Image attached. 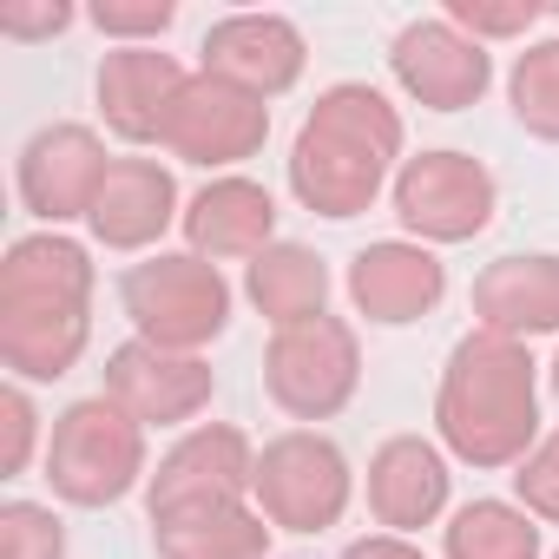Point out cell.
<instances>
[{"instance_id": "obj_1", "label": "cell", "mask_w": 559, "mask_h": 559, "mask_svg": "<svg viewBox=\"0 0 559 559\" xmlns=\"http://www.w3.org/2000/svg\"><path fill=\"white\" fill-rule=\"evenodd\" d=\"M395 152V112L369 86H336L297 139V191L323 217H356Z\"/></svg>"}, {"instance_id": "obj_2", "label": "cell", "mask_w": 559, "mask_h": 559, "mask_svg": "<svg viewBox=\"0 0 559 559\" xmlns=\"http://www.w3.org/2000/svg\"><path fill=\"white\" fill-rule=\"evenodd\" d=\"M441 428L480 467L513 461L533 441V362L507 336H467L448 362Z\"/></svg>"}, {"instance_id": "obj_3", "label": "cell", "mask_w": 559, "mask_h": 559, "mask_svg": "<svg viewBox=\"0 0 559 559\" xmlns=\"http://www.w3.org/2000/svg\"><path fill=\"white\" fill-rule=\"evenodd\" d=\"M139 467H145L139 461V421L106 395L67 408L53 441H47V480L80 507H106V500L132 493Z\"/></svg>"}, {"instance_id": "obj_4", "label": "cell", "mask_w": 559, "mask_h": 559, "mask_svg": "<svg viewBox=\"0 0 559 559\" xmlns=\"http://www.w3.org/2000/svg\"><path fill=\"white\" fill-rule=\"evenodd\" d=\"M119 290L145 330V343H158V349H191V343L217 336L230 317V290L204 257H145L126 270Z\"/></svg>"}, {"instance_id": "obj_5", "label": "cell", "mask_w": 559, "mask_h": 559, "mask_svg": "<svg viewBox=\"0 0 559 559\" xmlns=\"http://www.w3.org/2000/svg\"><path fill=\"white\" fill-rule=\"evenodd\" d=\"M257 500L276 526H297V533L330 526L349 500V467H343L336 441H323V435L270 441L263 461H257Z\"/></svg>"}, {"instance_id": "obj_6", "label": "cell", "mask_w": 559, "mask_h": 559, "mask_svg": "<svg viewBox=\"0 0 559 559\" xmlns=\"http://www.w3.org/2000/svg\"><path fill=\"white\" fill-rule=\"evenodd\" d=\"M349 389H356V343H349L343 323L317 317V323H297V330L276 336V349H270V395L290 415L317 421V415L343 408Z\"/></svg>"}, {"instance_id": "obj_7", "label": "cell", "mask_w": 559, "mask_h": 559, "mask_svg": "<svg viewBox=\"0 0 559 559\" xmlns=\"http://www.w3.org/2000/svg\"><path fill=\"white\" fill-rule=\"evenodd\" d=\"M395 211L421 237H474L493 217V178L461 152H421L395 185Z\"/></svg>"}, {"instance_id": "obj_8", "label": "cell", "mask_w": 559, "mask_h": 559, "mask_svg": "<svg viewBox=\"0 0 559 559\" xmlns=\"http://www.w3.org/2000/svg\"><path fill=\"white\" fill-rule=\"evenodd\" d=\"M257 487V467H250V448L243 435L230 428H198L191 441H178L152 480V513L171 520V513H204V507H237V493Z\"/></svg>"}, {"instance_id": "obj_9", "label": "cell", "mask_w": 559, "mask_h": 559, "mask_svg": "<svg viewBox=\"0 0 559 559\" xmlns=\"http://www.w3.org/2000/svg\"><path fill=\"white\" fill-rule=\"evenodd\" d=\"M106 171H112V165L99 158L93 132H80V126H53V132H40V139L21 152V198H27L34 217H53V224H60V217L93 211Z\"/></svg>"}, {"instance_id": "obj_10", "label": "cell", "mask_w": 559, "mask_h": 559, "mask_svg": "<svg viewBox=\"0 0 559 559\" xmlns=\"http://www.w3.org/2000/svg\"><path fill=\"white\" fill-rule=\"evenodd\" d=\"M263 126H270L263 106H257L250 93H237V86L217 80V86H185V93H178L165 139H171L191 165H237V158L257 152Z\"/></svg>"}, {"instance_id": "obj_11", "label": "cell", "mask_w": 559, "mask_h": 559, "mask_svg": "<svg viewBox=\"0 0 559 559\" xmlns=\"http://www.w3.org/2000/svg\"><path fill=\"white\" fill-rule=\"evenodd\" d=\"M204 67L224 80V86H237V93H276V86H290L297 80V67H304V40H297V27L290 21H257V14H243V21H224V27H211V40H204Z\"/></svg>"}, {"instance_id": "obj_12", "label": "cell", "mask_w": 559, "mask_h": 559, "mask_svg": "<svg viewBox=\"0 0 559 559\" xmlns=\"http://www.w3.org/2000/svg\"><path fill=\"white\" fill-rule=\"evenodd\" d=\"M211 376L204 362L178 356V349H158V343H132L112 356V402L132 415V421H185L198 402H204Z\"/></svg>"}, {"instance_id": "obj_13", "label": "cell", "mask_w": 559, "mask_h": 559, "mask_svg": "<svg viewBox=\"0 0 559 559\" xmlns=\"http://www.w3.org/2000/svg\"><path fill=\"white\" fill-rule=\"evenodd\" d=\"M349 290H356V304H362L369 323H415L421 310L441 304L448 276H441V263H435L428 250H415V243H376V250L356 257Z\"/></svg>"}, {"instance_id": "obj_14", "label": "cell", "mask_w": 559, "mask_h": 559, "mask_svg": "<svg viewBox=\"0 0 559 559\" xmlns=\"http://www.w3.org/2000/svg\"><path fill=\"white\" fill-rule=\"evenodd\" d=\"M0 356L14 382H53L86 349V310L80 304H0Z\"/></svg>"}, {"instance_id": "obj_15", "label": "cell", "mask_w": 559, "mask_h": 559, "mask_svg": "<svg viewBox=\"0 0 559 559\" xmlns=\"http://www.w3.org/2000/svg\"><path fill=\"white\" fill-rule=\"evenodd\" d=\"M395 73L408 80L415 99H428L435 112H461L480 86H487V53L448 27H408L395 47Z\"/></svg>"}, {"instance_id": "obj_16", "label": "cell", "mask_w": 559, "mask_h": 559, "mask_svg": "<svg viewBox=\"0 0 559 559\" xmlns=\"http://www.w3.org/2000/svg\"><path fill=\"white\" fill-rule=\"evenodd\" d=\"M448 500V467L428 441H389L369 467V507L382 513L389 533H408L421 520H435V507Z\"/></svg>"}, {"instance_id": "obj_17", "label": "cell", "mask_w": 559, "mask_h": 559, "mask_svg": "<svg viewBox=\"0 0 559 559\" xmlns=\"http://www.w3.org/2000/svg\"><path fill=\"white\" fill-rule=\"evenodd\" d=\"M178 73L158 53H112L99 73V106L126 139H165L171 106H178Z\"/></svg>"}, {"instance_id": "obj_18", "label": "cell", "mask_w": 559, "mask_h": 559, "mask_svg": "<svg viewBox=\"0 0 559 559\" xmlns=\"http://www.w3.org/2000/svg\"><path fill=\"white\" fill-rule=\"evenodd\" d=\"M86 217H93V230H99L106 243H119V250L152 243V237L171 224V178H165L158 165H145V158H126V165L106 171V185H99V198H93Z\"/></svg>"}, {"instance_id": "obj_19", "label": "cell", "mask_w": 559, "mask_h": 559, "mask_svg": "<svg viewBox=\"0 0 559 559\" xmlns=\"http://www.w3.org/2000/svg\"><path fill=\"white\" fill-rule=\"evenodd\" d=\"M93 290V263L67 237H21L8 250V276H0V304H80Z\"/></svg>"}, {"instance_id": "obj_20", "label": "cell", "mask_w": 559, "mask_h": 559, "mask_svg": "<svg viewBox=\"0 0 559 559\" xmlns=\"http://www.w3.org/2000/svg\"><path fill=\"white\" fill-rule=\"evenodd\" d=\"M480 310H487L493 336L559 330V257H507L480 284Z\"/></svg>"}, {"instance_id": "obj_21", "label": "cell", "mask_w": 559, "mask_h": 559, "mask_svg": "<svg viewBox=\"0 0 559 559\" xmlns=\"http://www.w3.org/2000/svg\"><path fill=\"white\" fill-rule=\"evenodd\" d=\"M270 217H276V204H270V191H257V185H243V178H224V185H211L198 204H191V217H185V230H191V243H204L211 257H237V250H270Z\"/></svg>"}, {"instance_id": "obj_22", "label": "cell", "mask_w": 559, "mask_h": 559, "mask_svg": "<svg viewBox=\"0 0 559 559\" xmlns=\"http://www.w3.org/2000/svg\"><path fill=\"white\" fill-rule=\"evenodd\" d=\"M323 290H330V270L304 243H276V250L250 257V297L270 310V323H284V330L317 323L323 317Z\"/></svg>"}, {"instance_id": "obj_23", "label": "cell", "mask_w": 559, "mask_h": 559, "mask_svg": "<svg viewBox=\"0 0 559 559\" xmlns=\"http://www.w3.org/2000/svg\"><path fill=\"white\" fill-rule=\"evenodd\" d=\"M533 552H539V526L500 500H474L448 526V559H533Z\"/></svg>"}, {"instance_id": "obj_24", "label": "cell", "mask_w": 559, "mask_h": 559, "mask_svg": "<svg viewBox=\"0 0 559 559\" xmlns=\"http://www.w3.org/2000/svg\"><path fill=\"white\" fill-rule=\"evenodd\" d=\"M0 559H67L60 513L34 500H8L0 507Z\"/></svg>"}, {"instance_id": "obj_25", "label": "cell", "mask_w": 559, "mask_h": 559, "mask_svg": "<svg viewBox=\"0 0 559 559\" xmlns=\"http://www.w3.org/2000/svg\"><path fill=\"white\" fill-rule=\"evenodd\" d=\"M513 112L533 132L559 139V47H539V53L520 60V73H513Z\"/></svg>"}, {"instance_id": "obj_26", "label": "cell", "mask_w": 559, "mask_h": 559, "mask_svg": "<svg viewBox=\"0 0 559 559\" xmlns=\"http://www.w3.org/2000/svg\"><path fill=\"white\" fill-rule=\"evenodd\" d=\"M520 500L533 507V513H552L559 520V435L552 441H539V454L533 461H520Z\"/></svg>"}, {"instance_id": "obj_27", "label": "cell", "mask_w": 559, "mask_h": 559, "mask_svg": "<svg viewBox=\"0 0 559 559\" xmlns=\"http://www.w3.org/2000/svg\"><path fill=\"white\" fill-rule=\"evenodd\" d=\"M0 408H8V454H0V474H21L27 454H34V435H40L34 421H40V415H34V402H27L21 382L8 389V402H0Z\"/></svg>"}, {"instance_id": "obj_28", "label": "cell", "mask_w": 559, "mask_h": 559, "mask_svg": "<svg viewBox=\"0 0 559 559\" xmlns=\"http://www.w3.org/2000/svg\"><path fill=\"white\" fill-rule=\"evenodd\" d=\"M171 0H145V8H99L93 21L106 27V34H165L171 27Z\"/></svg>"}, {"instance_id": "obj_29", "label": "cell", "mask_w": 559, "mask_h": 559, "mask_svg": "<svg viewBox=\"0 0 559 559\" xmlns=\"http://www.w3.org/2000/svg\"><path fill=\"white\" fill-rule=\"evenodd\" d=\"M349 559H421L402 533H376V539H362V546H349Z\"/></svg>"}, {"instance_id": "obj_30", "label": "cell", "mask_w": 559, "mask_h": 559, "mask_svg": "<svg viewBox=\"0 0 559 559\" xmlns=\"http://www.w3.org/2000/svg\"><path fill=\"white\" fill-rule=\"evenodd\" d=\"M67 21H73V14H67V8H53V14H34V21H27V14H8L0 27H8V34H60Z\"/></svg>"}, {"instance_id": "obj_31", "label": "cell", "mask_w": 559, "mask_h": 559, "mask_svg": "<svg viewBox=\"0 0 559 559\" xmlns=\"http://www.w3.org/2000/svg\"><path fill=\"white\" fill-rule=\"evenodd\" d=\"M552 382H559V362H552Z\"/></svg>"}]
</instances>
